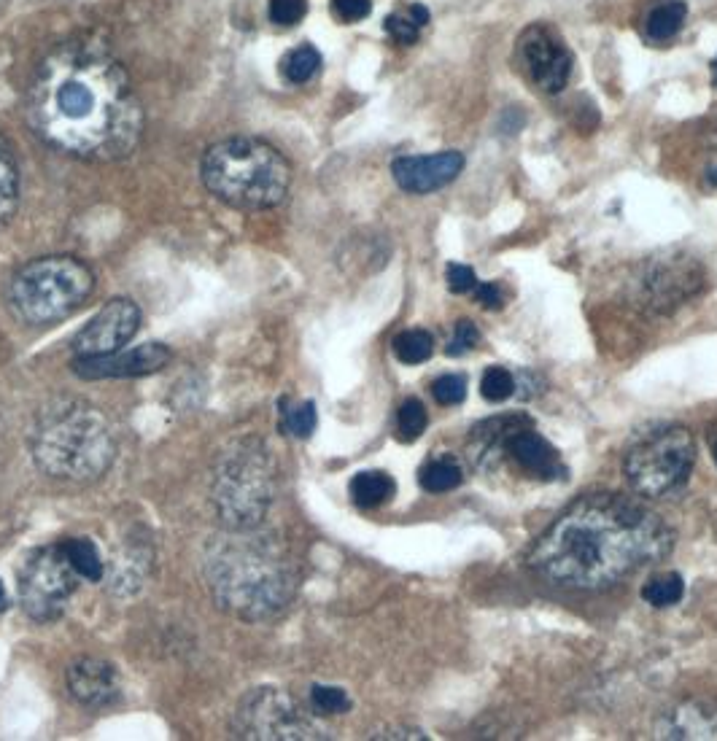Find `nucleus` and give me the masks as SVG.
Segmentation results:
<instances>
[{
	"instance_id": "obj_23",
	"label": "nucleus",
	"mask_w": 717,
	"mask_h": 741,
	"mask_svg": "<svg viewBox=\"0 0 717 741\" xmlns=\"http://www.w3.org/2000/svg\"><path fill=\"white\" fill-rule=\"evenodd\" d=\"M685 3L682 0H666V3H658L656 9L647 14V36L653 41H669L682 30V22H685Z\"/></svg>"
},
{
	"instance_id": "obj_21",
	"label": "nucleus",
	"mask_w": 717,
	"mask_h": 741,
	"mask_svg": "<svg viewBox=\"0 0 717 741\" xmlns=\"http://www.w3.org/2000/svg\"><path fill=\"white\" fill-rule=\"evenodd\" d=\"M60 545L81 580H89V583H100V580H103V574H106V564H103V558H100L98 547H95L92 539L73 537V539L60 542Z\"/></svg>"
},
{
	"instance_id": "obj_41",
	"label": "nucleus",
	"mask_w": 717,
	"mask_h": 741,
	"mask_svg": "<svg viewBox=\"0 0 717 741\" xmlns=\"http://www.w3.org/2000/svg\"><path fill=\"white\" fill-rule=\"evenodd\" d=\"M712 459H715V464H717V442H715V448H712Z\"/></svg>"
},
{
	"instance_id": "obj_31",
	"label": "nucleus",
	"mask_w": 717,
	"mask_h": 741,
	"mask_svg": "<svg viewBox=\"0 0 717 741\" xmlns=\"http://www.w3.org/2000/svg\"><path fill=\"white\" fill-rule=\"evenodd\" d=\"M432 397L437 405L443 407L461 405L464 397H467V378H464V375H456V372L437 378L432 383Z\"/></svg>"
},
{
	"instance_id": "obj_2",
	"label": "nucleus",
	"mask_w": 717,
	"mask_h": 741,
	"mask_svg": "<svg viewBox=\"0 0 717 741\" xmlns=\"http://www.w3.org/2000/svg\"><path fill=\"white\" fill-rule=\"evenodd\" d=\"M674 547V531L634 496L585 494L534 539L526 566L569 591H607L629 574L658 564Z\"/></svg>"
},
{
	"instance_id": "obj_32",
	"label": "nucleus",
	"mask_w": 717,
	"mask_h": 741,
	"mask_svg": "<svg viewBox=\"0 0 717 741\" xmlns=\"http://www.w3.org/2000/svg\"><path fill=\"white\" fill-rule=\"evenodd\" d=\"M480 343V332L478 327L472 324L470 318H461L459 324H456V329H453V337H451V343H448V348H445V353L448 356H467L470 351H475V345Z\"/></svg>"
},
{
	"instance_id": "obj_14",
	"label": "nucleus",
	"mask_w": 717,
	"mask_h": 741,
	"mask_svg": "<svg viewBox=\"0 0 717 741\" xmlns=\"http://www.w3.org/2000/svg\"><path fill=\"white\" fill-rule=\"evenodd\" d=\"M464 170L461 151H440L426 157H397L391 162V176L399 189L410 195H429L459 178Z\"/></svg>"
},
{
	"instance_id": "obj_39",
	"label": "nucleus",
	"mask_w": 717,
	"mask_h": 741,
	"mask_svg": "<svg viewBox=\"0 0 717 741\" xmlns=\"http://www.w3.org/2000/svg\"><path fill=\"white\" fill-rule=\"evenodd\" d=\"M6 604H9V596H6V588H3V583H0V612L6 609Z\"/></svg>"
},
{
	"instance_id": "obj_42",
	"label": "nucleus",
	"mask_w": 717,
	"mask_h": 741,
	"mask_svg": "<svg viewBox=\"0 0 717 741\" xmlns=\"http://www.w3.org/2000/svg\"><path fill=\"white\" fill-rule=\"evenodd\" d=\"M715 87H717V60H715Z\"/></svg>"
},
{
	"instance_id": "obj_35",
	"label": "nucleus",
	"mask_w": 717,
	"mask_h": 741,
	"mask_svg": "<svg viewBox=\"0 0 717 741\" xmlns=\"http://www.w3.org/2000/svg\"><path fill=\"white\" fill-rule=\"evenodd\" d=\"M386 33H389L397 44H416L418 41V25L410 17H399V14H391L386 19Z\"/></svg>"
},
{
	"instance_id": "obj_40",
	"label": "nucleus",
	"mask_w": 717,
	"mask_h": 741,
	"mask_svg": "<svg viewBox=\"0 0 717 741\" xmlns=\"http://www.w3.org/2000/svg\"><path fill=\"white\" fill-rule=\"evenodd\" d=\"M709 184H715L717 186V168L715 170H709Z\"/></svg>"
},
{
	"instance_id": "obj_38",
	"label": "nucleus",
	"mask_w": 717,
	"mask_h": 741,
	"mask_svg": "<svg viewBox=\"0 0 717 741\" xmlns=\"http://www.w3.org/2000/svg\"><path fill=\"white\" fill-rule=\"evenodd\" d=\"M410 19H413L418 27H424L426 22H429V11H426L421 3H416V6H410Z\"/></svg>"
},
{
	"instance_id": "obj_36",
	"label": "nucleus",
	"mask_w": 717,
	"mask_h": 741,
	"mask_svg": "<svg viewBox=\"0 0 717 741\" xmlns=\"http://www.w3.org/2000/svg\"><path fill=\"white\" fill-rule=\"evenodd\" d=\"M332 9L343 22H359L372 11V0H332Z\"/></svg>"
},
{
	"instance_id": "obj_20",
	"label": "nucleus",
	"mask_w": 717,
	"mask_h": 741,
	"mask_svg": "<svg viewBox=\"0 0 717 741\" xmlns=\"http://www.w3.org/2000/svg\"><path fill=\"white\" fill-rule=\"evenodd\" d=\"M461 480H464V472L453 456L429 459L424 467L418 469V483L426 494H448V491L461 486Z\"/></svg>"
},
{
	"instance_id": "obj_6",
	"label": "nucleus",
	"mask_w": 717,
	"mask_h": 741,
	"mask_svg": "<svg viewBox=\"0 0 717 741\" xmlns=\"http://www.w3.org/2000/svg\"><path fill=\"white\" fill-rule=\"evenodd\" d=\"M275 496V467L265 442L246 437L216 461L211 504L224 529L262 526Z\"/></svg>"
},
{
	"instance_id": "obj_37",
	"label": "nucleus",
	"mask_w": 717,
	"mask_h": 741,
	"mask_svg": "<svg viewBox=\"0 0 717 741\" xmlns=\"http://www.w3.org/2000/svg\"><path fill=\"white\" fill-rule=\"evenodd\" d=\"M475 297H478L480 305L488 310H499L505 305V302H502V292H499V286H496L494 281L478 283V286H475Z\"/></svg>"
},
{
	"instance_id": "obj_19",
	"label": "nucleus",
	"mask_w": 717,
	"mask_h": 741,
	"mask_svg": "<svg viewBox=\"0 0 717 741\" xmlns=\"http://www.w3.org/2000/svg\"><path fill=\"white\" fill-rule=\"evenodd\" d=\"M351 499H354L356 507H362V510H375V507H381L391 499V496L397 494V483H394V477L381 472V469H370V472H359L351 480Z\"/></svg>"
},
{
	"instance_id": "obj_29",
	"label": "nucleus",
	"mask_w": 717,
	"mask_h": 741,
	"mask_svg": "<svg viewBox=\"0 0 717 741\" xmlns=\"http://www.w3.org/2000/svg\"><path fill=\"white\" fill-rule=\"evenodd\" d=\"M480 394L486 402L491 405H499V402H507V399L515 394V378L513 372L505 370V367H488L480 378Z\"/></svg>"
},
{
	"instance_id": "obj_27",
	"label": "nucleus",
	"mask_w": 717,
	"mask_h": 741,
	"mask_svg": "<svg viewBox=\"0 0 717 741\" xmlns=\"http://www.w3.org/2000/svg\"><path fill=\"white\" fill-rule=\"evenodd\" d=\"M321 68V54L313 49V46H297L292 52L286 54L284 62H281V73H284L286 81L292 84H305L310 81Z\"/></svg>"
},
{
	"instance_id": "obj_17",
	"label": "nucleus",
	"mask_w": 717,
	"mask_h": 741,
	"mask_svg": "<svg viewBox=\"0 0 717 741\" xmlns=\"http://www.w3.org/2000/svg\"><path fill=\"white\" fill-rule=\"evenodd\" d=\"M645 302L653 308H672L677 302L688 300L699 289V265H682V262H664L650 265L642 275Z\"/></svg>"
},
{
	"instance_id": "obj_13",
	"label": "nucleus",
	"mask_w": 717,
	"mask_h": 741,
	"mask_svg": "<svg viewBox=\"0 0 717 741\" xmlns=\"http://www.w3.org/2000/svg\"><path fill=\"white\" fill-rule=\"evenodd\" d=\"M170 359V351L162 343L138 345L133 351H116L108 356H81L73 359V372L84 380L103 378H141L162 370Z\"/></svg>"
},
{
	"instance_id": "obj_15",
	"label": "nucleus",
	"mask_w": 717,
	"mask_h": 741,
	"mask_svg": "<svg viewBox=\"0 0 717 741\" xmlns=\"http://www.w3.org/2000/svg\"><path fill=\"white\" fill-rule=\"evenodd\" d=\"M505 453L523 469V472H529V475L537 477V480L553 483V480H564V477H569V469L564 467V461L558 456V450L553 448L542 434L534 432L529 421L521 426H515L513 432L507 434Z\"/></svg>"
},
{
	"instance_id": "obj_33",
	"label": "nucleus",
	"mask_w": 717,
	"mask_h": 741,
	"mask_svg": "<svg viewBox=\"0 0 717 741\" xmlns=\"http://www.w3.org/2000/svg\"><path fill=\"white\" fill-rule=\"evenodd\" d=\"M308 11V0H270V22L281 27L297 25Z\"/></svg>"
},
{
	"instance_id": "obj_7",
	"label": "nucleus",
	"mask_w": 717,
	"mask_h": 741,
	"mask_svg": "<svg viewBox=\"0 0 717 741\" xmlns=\"http://www.w3.org/2000/svg\"><path fill=\"white\" fill-rule=\"evenodd\" d=\"M95 292V275L73 256H41L19 267L9 283L14 316L30 327H49L73 316Z\"/></svg>"
},
{
	"instance_id": "obj_28",
	"label": "nucleus",
	"mask_w": 717,
	"mask_h": 741,
	"mask_svg": "<svg viewBox=\"0 0 717 741\" xmlns=\"http://www.w3.org/2000/svg\"><path fill=\"white\" fill-rule=\"evenodd\" d=\"M429 426L426 407L418 399H405L397 410V434L402 442H416Z\"/></svg>"
},
{
	"instance_id": "obj_30",
	"label": "nucleus",
	"mask_w": 717,
	"mask_h": 741,
	"mask_svg": "<svg viewBox=\"0 0 717 741\" xmlns=\"http://www.w3.org/2000/svg\"><path fill=\"white\" fill-rule=\"evenodd\" d=\"M310 706L316 715H343L351 709V698L343 688L332 685H313L310 688Z\"/></svg>"
},
{
	"instance_id": "obj_1",
	"label": "nucleus",
	"mask_w": 717,
	"mask_h": 741,
	"mask_svg": "<svg viewBox=\"0 0 717 741\" xmlns=\"http://www.w3.org/2000/svg\"><path fill=\"white\" fill-rule=\"evenodd\" d=\"M27 119L52 149L87 162L133 154L143 130L130 76L95 38H73L46 54L27 87Z\"/></svg>"
},
{
	"instance_id": "obj_10",
	"label": "nucleus",
	"mask_w": 717,
	"mask_h": 741,
	"mask_svg": "<svg viewBox=\"0 0 717 741\" xmlns=\"http://www.w3.org/2000/svg\"><path fill=\"white\" fill-rule=\"evenodd\" d=\"M79 580L62 545L38 547L19 569V604L36 623H54L65 615Z\"/></svg>"
},
{
	"instance_id": "obj_4",
	"label": "nucleus",
	"mask_w": 717,
	"mask_h": 741,
	"mask_svg": "<svg viewBox=\"0 0 717 741\" xmlns=\"http://www.w3.org/2000/svg\"><path fill=\"white\" fill-rule=\"evenodd\" d=\"M30 456L44 475L68 483H92L116 459V434L100 407L60 397L38 407L30 426Z\"/></svg>"
},
{
	"instance_id": "obj_25",
	"label": "nucleus",
	"mask_w": 717,
	"mask_h": 741,
	"mask_svg": "<svg viewBox=\"0 0 717 741\" xmlns=\"http://www.w3.org/2000/svg\"><path fill=\"white\" fill-rule=\"evenodd\" d=\"M685 596V580H682L677 572H666L650 577L645 585H642V599L650 604V607H672L677 601Z\"/></svg>"
},
{
	"instance_id": "obj_24",
	"label": "nucleus",
	"mask_w": 717,
	"mask_h": 741,
	"mask_svg": "<svg viewBox=\"0 0 717 741\" xmlns=\"http://www.w3.org/2000/svg\"><path fill=\"white\" fill-rule=\"evenodd\" d=\"M391 348H394V356L399 362L416 367V364H424L432 359L434 337L426 329H405V332H399L394 337Z\"/></svg>"
},
{
	"instance_id": "obj_3",
	"label": "nucleus",
	"mask_w": 717,
	"mask_h": 741,
	"mask_svg": "<svg viewBox=\"0 0 717 741\" xmlns=\"http://www.w3.org/2000/svg\"><path fill=\"white\" fill-rule=\"evenodd\" d=\"M203 574L213 601L227 615L248 623L281 615L300 585L292 550L265 526H222L205 545Z\"/></svg>"
},
{
	"instance_id": "obj_16",
	"label": "nucleus",
	"mask_w": 717,
	"mask_h": 741,
	"mask_svg": "<svg viewBox=\"0 0 717 741\" xmlns=\"http://www.w3.org/2000/svg\"><path fill=\"white\" fill-rule=\"evenodd\" d=\"M68 693L79 706L103 709L119 698V674L103 658H79L65 674Z\"/></svg>"
},
{
	"instance_id": "obj_8",
	"label": "nucleus",
	"mask_w": 717,
	"mask_h": 741,
	"mask_svg": "<svg viewBox=\"0 0 717 741\" xmlns=\"http://www.w3.org/2000/svg\"><path fill=\"white\" fill-rule=\"evenodd\" d=\"M696 467V440L685 426H661L645 432L623 459V475L634 494L664 499L680 491Z\"/></svg>"
},
{
	"instance_id": "obj_5",
	"label": "nucleus",
	"mask_w": 717,
	"mask_h": 741,
	"mask_svg": "<svg viewBox=\"0 0 717 741\" xmlns=\"http://www.w3.org/2000/svg\"><path fill=\"white\" fill-rule=\"evenodd\" d=\"M203 181L216 200L240 211H267L281 205L292 186L284 154L257 138H227L203 157Z\"/></svg>"
},
{
	"instance_id": "obj_34",
	"label": "nucleus",
	"mask_w": 717,
	"mask_h": 741,
	"mask_svg": "<svg viewBox=\"0 0 717 741\" xmlns=\"http://www.w3.org/2000/svg\"><path fill=\"white\" fill-rule=\"evenodd\" d=\"M445 281H448V289L453 294H467L478 286L475 270L467 265H459V262H451V265L445 267Z\"/></svg>"
},
{
	"instance_id": "obj_18",
	"label": "nucleus",
	"mask_w": 717,
	"mask_h": 741,
	"mask_svg": "<svg viewBox=\"0 0 717 741\" xmlns=\"http://www.w3.org/2000/svg\"><path fill=\"white\" fill-rule=\"evenodd\" d=\"M658 739H717V704L685 701L658 717Z\"/></svg>"
},
{
	"instance_id": "obj_22",
	"label": "nucleus",
	"mask_w": 717,
	"mask_h": 741,
	"mask_svg": "<svg viewBox=\"0 0 717 741\" xmlns=\"http://www.w3.org/2000/svg\"><path fill=\"white\" fill-rule=\"evenodd\" d=\"M19 203V165L9 141L0 135V227L11 219Z\"/></svg>"
},
{
	"instance_id": "obj_26",
	"label": "nucleus",
	"mask_w": 717,
	"mask_h": 741,
	"mask_svg": "<svg viewBox=\"0 0 717 741\" xmlns=\"http://www.w3.org/2000/svg\"><path fill=\"white\" fill-rule=\"evenodd\" d=\"M316 405L313 402H292V399H284L281 402V429L292 437H310L316 432Z\"/></svg>"
},
{
	"instance_id": "obj_9",
	"label": "nucleus",
	"mask_w": 717,
	"mask_h": 741,
	"mask_svg": "<svg viewBox=\"0 0 717 741\" xmlns=\"http://www.w3.org/2000/svg\"><path fill=\"white\" fill-rule=\"evenodd\" d=\"M232 736L265 741L324 739L316 717L284 690L259 688L243 696L232 712Z\"/></svg>"
},
{
	"instance_id": "obj_12",
	"label": "nucleus",
	"mask_w": 717,
	"mask_h": 741,
	"mask_svg": "<svg viewBox=\"0 0 717 741\" xmlns=\"http://www.w3.org/2000/svg\"><path fill=\"white\" fill-rule=\"evenodd\" d=\"M518 57L526 76L548 95L567 87L572 76V57L548 27H529L518 41Z\"/></svg>"
},
{
	"instance_id": "obj_11",
	"label": "nucleus",
	"mask_w": 717,
	"mask_h": 741,
	"mask_svg": "<svg viewBox=\"0 0 717 741\" xmlns=\"http://www.w3.org/2000/svg\"><path fill=\"white\" fill-rule=\"evenodd\" d=\"M141 329V310L133 300H111L89 318L79 335L73 337V353L81 356H108L122 351Z\"/></svg>"
}]
</instances>
